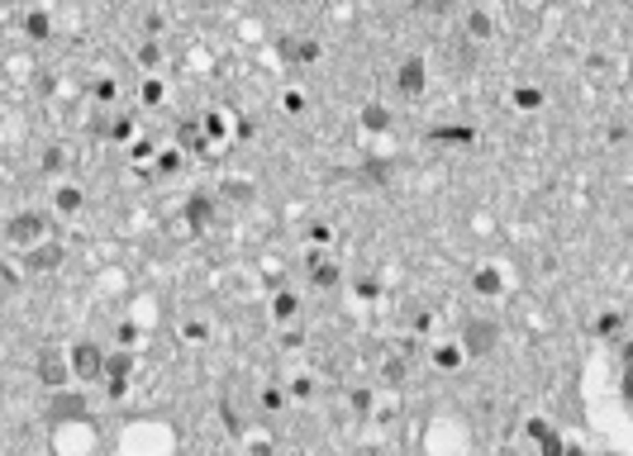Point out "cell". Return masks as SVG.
I'll use <instances>...</instances> for the list:
<instances>
[{
  "label": "cell",
  "instance_id": "9c48e42d",
  "mask_svg": "<svg viewBox=\"0 0 633 456\" xmlns=\"http://www.w3.org/2000/svg\"><path fill=\"white\" fill-rule=\"evenodd\" d=\"M296 314V295H276V319H291Z\"/></svg>",
  "mask_w": 633,
  "mask_h": 456
},
{
  "label": "cell",
  "instance_id": "52a82bcc",
  "mask_svg": "<svg viewBox=\"0 0 633 456\" xmlns=\"http://www.w3.org/2000/svg\"><path fill=\"white\" fill-rule=\"evenodd\" d=\"M57 209H62V214L81 209V190H77V185H62V190H57Z\"/></svg>",
  "mask_w": 633,
  "mask_h": 456
},
{
  "label": "cell",
  "instance_id": "ba28073f",
  "mask_svg": "<svg viewBox=\"0 0 633 456\" xmlns=\"http://www.w3.org/2000/svg\"><path fill=\"white\" fill-rule=\"evenodd\" d=\"M467 347H471V352H486V347H491V328H486V323L467 328Z\"/></svg>",
  "mask_w": 633,
  "mask_h": 456
},
{
  "label": "cell",
  "instance_id": "8992f818",
  "mask_svg": "<svg viewBox=\"0 0 633 456\" xmlns=\"http://www.w3.org/2000/svg\"><path fill=\"white\" fill-rule=\"evenodd\" d=\"M310 276H315V285H333V280H338V271H333L328 257H310Z\"/></svg>",
  "mask_w": 633,
  "mask_h": 456
},
{
  "label": "cell",
  "instance_id": "277c9868",
  "mask_svg": "<svg viewBox=\"0 0 633 456\" xmlns=\"http://www.w3.org/2000/svg\"><path fill=\"white\" fill-rule=\"evenodd\" d=\"M29 267H34V271H53V267H62V247H57V243H48V247L29 252Z\"/></svg>",
  "mask_w": 633,
  "mask_h": 456
},
{
  "label": "cell",
  "instance_id": "6da1fadb",
  "mask_svg": "<svg viewBox=\"0 0 633 456\" xmlns=\"http://www.w3.org/2000/svg\"><path fill=\"white\" fill-rule=\"evenodd\" d=\"M5 233H10V243H14V247H34V243H38L43 233H48V219L29 209V214H14Z\"/></svg>",
  "mask_w": 633,
  "mask_h": 456
},
{
  "label": "cell",
  "instance_id": "7c38bea8",
  "mask_svg": "<svg viewBox=\"0 0 633 456\" xmlns=\"http://www.w3.org/2000/svg\"><path fill=\"white\" fill-rule=\"evenodd\" d=\"M109 133H114V138H129V133H133V124H129V119H114V124H109Z\"/></svg>",
  "mask_w": 633,
  "mask_h": 456
},
{
  "label": "cell",
  "instance_id": "5b68a950",
  "mask_svg": "<svg viewBox=\"0 0 633 456\" xmlns=\"http://www.w3.org/2000/svg\"><path fill=\"white\" fill-rule=\"evenodd\" d=\"M77 414H81V399L77 394H57L48 404V418H77Z\"/></svg>",
  "mask_w": 633,
  "mask_h": 456
},
{
  "label": "cell",
  "instance_id": "4fadbf2b",
  "mask_svg": "<svg viewBox=\"0 0 633 456\" xmlns=\"http://www.w3.org/2000/svg\"><path fill=\"white\" fill-rule=\"evenodd\" d=\"M405 91H419V67H405Z\"/></svg>",
  "mask_w": 633,
  "mask_h": 456
},
{
  "label": "cell",
  "instance_id": "7a4b0ae2",
  "mask_svg": "<svg viewBox=\"0 0 633 456\" xmlns=\"http://www.w3.org/2000/svg\"><path fill=\"white\" fill-rule=\"evenodd\" d=\"M38 380L53 385V390H62V385L72 380V357H62L57 347H43V352H38Z\"/></svg>",
  "mask_w": 633,
  "mask_h": 456
},
{
  "label": "cell",
  "instance_id": "5bb4252c",
  "mask_svg": "<svg viewBox=\"0 0 633 456\" xmlns=\"http://www.w3.org/2000/svg\"><path fill=\"white\" fill-rule=\"evenodd\" d=\"M367 124H372V129H381V124H386V109H376V105H372V109H367Z\"/></svg>",
  "mask_w": 633,
  "mask_h": 456
},
{
  "label": "cell",
  "instance_id": "3957f363",
  "mask_svg": "<svg viewBox=\"0 0 633 456\" xmlns=\"http://www.w3.org/2000/svg\"><path fill=\"white\" fill-rule=\"evenodd\" d=\"M72 375H77V380H105V357H101V347L77 343V347H72Z\"/></svg>",
  "mask_w": 633,
  "mask_h": 456
},
{
  "label": "cell",
  "instance_id": "30bf717a",
  "mask_svg": "<svg viewBox=\"0 0 633 456\" xmlns=\"http://www.w3.org/2000/svg\"><path fill=\"white\" fill-rule=\"evenodd\" d=\"M62 162H67V157H62V148H48V157H43V167H48V172H57Z\"/></svg>",
  "mask_w": 633,
  "mask_h": 456
},
{
  "label": "cell",
  "instance_id": "8fae6325",
  "mask_svg": "<svg viewBox=\"0 0 633 456\" xmlns=\"http://www.w3.org/2000/svg\"><path fill=\"white\" fill-rule=\"evenodd\" d=\"M29 33H34V38H43V33H48V19H43V14H34V19H29Z\"/></svg>",
  "mask_w": 633,
  "mask_h": 456
}]
</instances>
